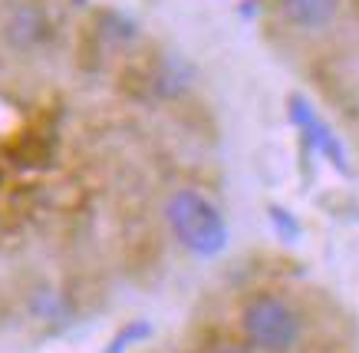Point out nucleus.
<instances>
[{"label":"nucleus","instance_id":"nucleus-2","mask_svg":"<svg viewBox=\"0 0 359 353\" xmlns=\"http://www.w3.org/2000/svg\"><path fill=\"white\" fill-rule=\"evenodd\" d=\"M241 331L261 353H290L304 337V317L290 300L257 294L241 310Z\"/></svg>","mask_w":359,"mask_h":353},{"label":"nucleus","instance_id":"nucleus-1","mask_svg":"<svg viewBox=\"0 0 359 353\" xmlns=\"http://www.w3.org/2000/svg\"><path fill=\"white\" fill-rule=\"evenodd\" d=\"M165 221L172 228L175 241L195 258H215L228 248V221L218 205L201 195L198 188H178L165 201Z\"/></svg>","mask_w":359,"mask_h":353},{"label":"nucleus","instance_id":"nucleus-5","mask_svg":"<svg viewBox=\"0 0 359 353\" xmlns=\"http://www.w3.org/2000/svg\"><path fill=\"white\" fill-rule=\"evenodd\" d=\"M152 324L149 320H132L129 327H122L116 337H112V343H109V350L106 353H126L129 347H135V343H145L149 337H152Z\"/></svg>","mask_w":359,"mask_h":353},{"label":"nucleus","instance_id":"nucleus-3","mask_svg":"<svg viewBox=\"0 0 359 353\" xmlns=\"http://www.w3.org/2000/svg\"><path fill=\"white\" fill-rule=\"evenodd\" d=\"M290 119H294V126L306 135V142L313 145V149L323 155V159H327L330 166H337L339 172H349L346 152H343L339 139L333 135V129H330L327 122L316 116V109L304 100V96H290Z\"/></svg>","mask_w":359,"mask_h":353},{"label":"nucleus","instance_id":"nucleus-6","mask_svg":"<svg viewBox=\"0 0 359 353\" xmlns=\"http://www.w3.org/2000/svg\"><path fill=\"white\" fill-rule=\"evenodd\" d=\"M271 218L277 221V228H280V232L287 234V241H294L297 234H300V225H297V221L290 218V215L283 218V208H271Z\"/></svg>","mask_w":359,"mask_h":353},{"label":"nucleus","instance_id":"nucleus-7","mask_svg":"<svg viewBox=\"0 0 359 353\" xmlns=\"http://www.w3.org/2000/svg\"><path fill=\"white\" fill-rule=\"evenodd\" d=\"M218 353H250V350H244V347H224V350H218Z\"/></svg>","mask_w":359,"mask_h":353},{"label":"nucleus","instance_id":"nucleus-4","mask_svg":"<svg viewBox=\"0 0 359 353\" xmlns=\"http://www.w3.org/2000/svg\"><path fill=\"white\" fill-rule=\"evenodd\" d=\"M339 11V0H280V13L300 30L327 27Z\"/></svg>","mask_w":359,"mask_h":353}]
</instances>
